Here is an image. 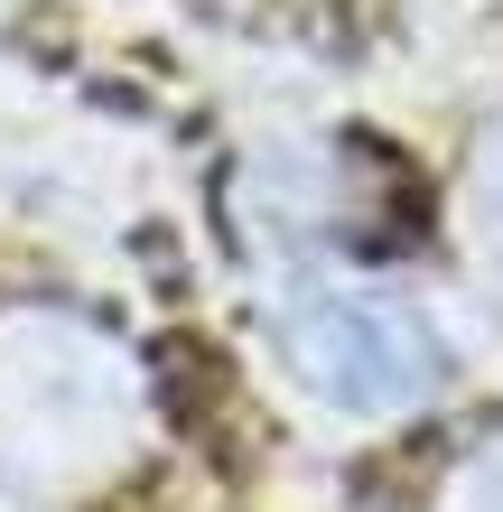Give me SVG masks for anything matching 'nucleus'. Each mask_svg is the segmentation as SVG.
<instances>
[{
    "instance_id": "nucleus-1",
    "label": "nucleus",
    "mask_w": 503,
    "mask_h": 512,
    "mask_svg": "<svg viewBox=\"0 0 503 512\" xmlns=\"http://www.w3.org/2000/svg\"><path fill=\"white\" fill-rule=\"evenodd\" d=\"M289 364L317 401H336L354 419H392L438 391L448 354L401 298H308L289 317Z\"/></svg>"
},
{
    "instance_id": "nucleus-2",
    "label": "nucleus",
    "mask_w": 503,
    "mask_h": 512,
    "mask_svg": "<svg viewBox=\"0 0 503 512\" xmlns=\"http://www.w3.org/2000/svg\"><path fill=\"white\" fill-rule=\"evenodd\" d=\"M438 512H503V438H485L476 457H457L448 494H438Z\"/></svg>"
}]
</instances>
